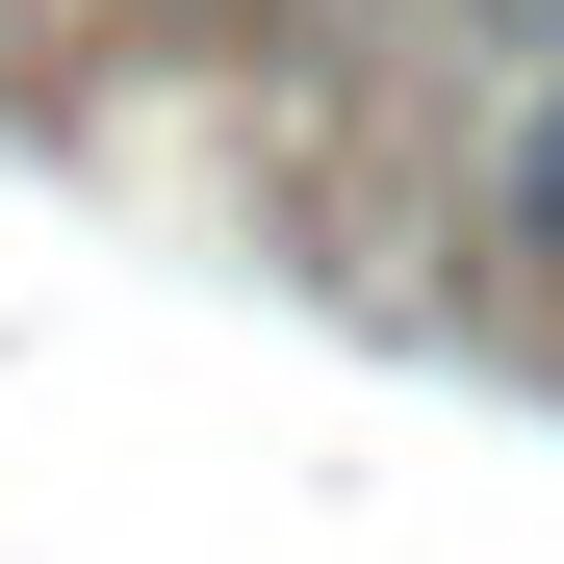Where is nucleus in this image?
I'll return each instance as SVG.
<instances>
[{"instance_id":"1","label":"nucleus","mask_w":564,"mask_h":564,"mask_svg":"<svg viewBox=\"0 0 564 564\" xmlns=\"http://www.w3.org/2000/svg\"><path fill=\"white\" fill-rule=\"evenodd\" d=\"M513 257H564V77L513 104Z\"/></svg>"}]
</instances>
